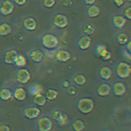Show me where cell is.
<instances>
[{
  "label": "cell",
  "instance_id": "obj_1",
  "mask_svg": "<svg viewBox=\"0 0 131 131\" xmlns=\"http://www.w3.org/2000/svg\"><path fill=\"white\" fill-rule=\"evenodd\" d=\"M77 108L83 114H89L94 109V101L89 98H82L78 101Z\"/></svg>",
  "mask_w": 131,
  "mask_h": 131
},
{
  "label": "cell",
  "instance_id": "obj_2",
  "mask_svg": "<svg viewBox=\"0 0 131 131\" xmlns=\"http://www.w3.org/2000/svg\"><path fill=\"white\" fill-rule=\"evenodd\" d=\"M41 45L47 49H54L59 46V40L55 36L46 34L41 38Z\"/></svg>",
  "mask_w": 131,
  "mask_h": 131
},
{
  "label": "cell",
  "instance_id": "obj_3",
  "mask_svg": "<svg viewBox=\"0 0 131 131\" xmlns=\"http://www.w3.org/2000/svg\"><path fill=\"white\" fill-rule=\"evenodd\" d=\"M131 73V67L127 63L124 62H121L117 65V67H116V73L122 79H125V78H128L129 76Z\"/></svg>",
  "mask_w": 131,
  "mask_h": 131
},
{
  "label": "cell",
  "instance_id": "obj_4",
  "mask_svg": "<svg viewBox=\"0 0 131 131\" xmlns=\"http://www.w3.org/2000/svg\"><path fill=\"white\" fill-rule=\"evenodd\" d=\"M39 131H50L52 128V122L47 117H42L38 122Z\"/></svg>",
  "mask_w": 131,
  "mask_h": 131
},
{
  "label": "cell",
  "instance_id": "obj_5",
  "mask_svg": "<svg viewBox=\"0 0 131 131\" xmlns=\"http://www.w3.org/2000/svg\"><path fill=\"white\" fill-rule=\"evenodd\" d=\"M31 79V74L26 69H20L17 73V81L19 83L25 84Z\"/></svg>",
  "mask_w": 131,
  "mask_h": 131
},
{
  "label": "cell",
  "instance_id": "obj_6",
  "mask_svg": "<svg viewBox=\"0 0 131 131\" xmlns=\"http://www.w3.org/2000/svg\"><path fill=\"white\" fill-rule=\"evenodd\" d=\"M53 24L58 28H65L68 25V21H67V18L66 16L61 15V14H58L54 18Z\"/></svg>",
  "mask_w": 131,
  "mask_h": 131
},
{
  "label": "cell",
  "instance_id": "obj_7",
  "mask_svg": "<svg viewBox=\"0 0 131 131\" xmlns=\"http://www.w3.org/2000/svg\"><path fill=\"white\" fill-rule=\"evenodd\" d=\"M13 9H14L13 5L10 1L6 0V1H5L2 4L1 7H0V12L3 15H9V14H10L13 12Z\"/></svg>",
  "mask_w": 131,
  "mask_h": 131
},
{
  "label": "cell",
  "instance_id": "obj_8",
  "mask_svg": "<svg viewBox=\"0 0 131 131\" xmlns=\"http://www.w3.org/2000/svg\"><path fill=\"white\" fill-rule=\"evenodd\" d=\"M113 92L115 95L122 96L125 94L126 88H125V86L123 85V83H122V82H116L113 86Z\"/></svg>",
  "mask_w": 131,
  "mask_h": 131
},
{
  "label": "cell",
  "instance_id": "obj_9",
  "mask_svg": "<svg viewBox=\"0 0 131 131\" xmlns=\"http://www.w3.org/2000/svg\"><path fill=\"white\" fill-rule=\"evenodd\" d=\"M39 114H40V111L37 107H29L25 109L24 112L25 116L28 119H33V118L38 117Z\"/></svg>",
  "mask_w": 131,
  "mask_h": 131
},
{
  "label": "cell",
  "instance_id": "obj_10",
  "mask_svg": "<svg viewBox=\"0 0 131 131\" xmlns=\"http://www.w3.org/2000/svg\"><path fill=\"white\" fill-rule=\"evenodd\" d=\"M126 24V18L122 16H115L112 19V25L117 29H121Z\"/></svg>",
  "mask_w": 131,
  "mask_h": 131
},
{
  "label": "cell",
  "instance_id": "obj_11",
  "mask_svg": "<svg viewBox=\"0 0 131 131\" xmlns=\"http://www.w3.org/2000/svg\"><path fill=\"white\" fill-rule=\"evenodd\" d=\"M91 45V38L88 36H84L81 38L78 41V46L81 48V50H86Z\"/></svg>",
  "mask_w": 131,
  "mask_h": 131
},
{
  "label": "cell",
  "instance_id": "obj_12",
  "mask_svg": "<svg viewBox=\"0 0 131 131\" xmlns=\"http://www.w3.org/2000/svg\"><path fill=\"white\" fill-rule=\"evenodd\" d=\"M55 58H56V60H59V61H61V62H66V61L70 60L71 55H70V53H69L68 52H67V51L61 50V51H59V52L56 53Z\"/></svg>",
  "mask_w": 131,
  "mask_h": 131
},
{
  "label": "cell",
  "instance_id": "obj_13",
  "mask_svg": "<svg viewBox=\"0 0 131 131\" xmlns=\"http://www.w3.org/2000/svg\"><path fill=\"white\" fill-rule=\"evenodd\" d=\"M17 54H18V52L15 50L8 51V52H6L4 60H5L6 64H14V60H15V57Z\"/></svg>",
  "mask_w": 131,
  "mask_h": 131
},
{
  "label": "cell",
  "instance_id": "obj_14",
  "mask_svg": "<svg viewBox=\"0 0 131 131\" xmlns=\"http://www.w3.org/2000/svg\"><path fill=\"white\" fill-rule=\"evenodd\" d=\"M24 27L28 31H34L37 27V23L31 18H25L24 20Z\"/></svg>",
  "mask_w": 131,
  "mask_h": 131
},
{
  "label": "cell",
  "instance_id": "obj_15",
  "mask_svg": "<svg viewBox=\"0 0 131 131\" xmlns=\"http://www.w3.org/2000/svg\"><path fill=\"white\" fill-rule=\"evenodd\" d=\"M111 91L110 86L107 85V84H102L97 89V93L100 96H107L109 94Z\"/></svg>",
  "mask_w": 131,
  "mask_h": 131
},
{
  "label": "cell",
  "instance_id": "obj_16",
  "mask_svg": "<svg viewBox=\"0 0 131 131\" xmlns=\"http://www.w3.org/2000/svg\"><path fill=\"white\" fill-rule=\"evenodd\" d=\"M44 57V54L42 53V52L39 50H34L32 52H30V58L31 60L34 61V62H40Z\"/></svg>",
  "mask_w": 131,
  "mask_h": 131
},
{
  "label": "cell",
  "instance_id": "obj_17",
  "mask_svg": "<svg viewBox=\"0 0 131 131\" xmlns=\"http://www.w3.org/2000/svg\"><path fill=\"white\" fill-rule=\"evenodd\" d=\"M99 75H100V77L102 78V79L108 80L112 75V71L110 68H108V67H101L100 69V71H99Z\"/></svg>",
  "mask_w": 131,
  "mask_h": 131
},
{
  "label": "cell",
  "instance_id": "obj_18",
  "mask_svg": "<svg viewBox=\"0 0 131 131\" xmlns=\"http://www.w3.org/2000/svg\"><path fill=\"white\" fill-rule=\"evenodd\" d=\"M13 95L15 97L16 100L24 101L25 99V97H26V93H25V89H23L22 88H16L15 91H14Z\"/></svg>",
  "mask_w": 131,
  "mask_h": 131
},
{
  "label": "cell",
  "instance_id": "obj_19",
  "mask_svg": "<svg viewBox=\"0 0 131 131\" xmlns=\"http://www.w3.org/2000/svg\"><path fill=\"white\" fill-rule=\"evenodd\" d=\"M33 101H34L35 104L39 105V106H44L46 102V96L43 95V94H37L34 95Z\"/></svg>",
  "mask_w": 131,
  "mask_h": 131
},
{
  "label": "cell",
  "instance_id": "obj_20",
  "mask_svg": "<svg viewBox=\"0 0 131 131\" xmlns=\"http://www.w3.org/2000/svg\"><path fill=\"white\" fill-rule=\"evenodd\" d=\"M100 14V9H99L97 6H91L88 9V12H86V15L90 18H95Z\"/></svg>",
  "mask_w": 131,
  "mask_h": 131
},
{
  "label": "cell",
  "instance_id": "obj_21",
  "mask_svg": "<svg viewBox=\"0 0 131 131\" xmlns=\"http://www.w3.org/2000/svg\"><path fill=\"white\" fill-rule=\"evenodd\" d=\"M107 50V47L104 45H101V44H98L94 46V54L97 57H101V54Z\"/></svg>",
  "mask_w": 131,
  "mask_h": 131
},
{
  "label": "cell",
  "instance_id": "obj_22",
  "mask_svg": "<svg viewBox=\"0 0 131 131\" xmlns=\"http://www.w3.org/2000/svg\"><path fill=\"white\" fill-rule=\"evenodd\" d=\"M12 31V27L8 24H2L0 25V35L6 36Z\"/></svg>",
  "mask_w": 131,
  "mask_h": 131
},
{
  "label": "cell",
  "instance_id": "obj_23",
  "mask_svg": "<svg viewBox=\"0 0 131 131\" xmlns=\"http://www.w3.org/2000/svg\"><path fill=\"white\" fill-rule=\"evenodd\" d=\"M14 64H15V66H17V67H24V66L26 64V60H25L24 56L18 53L15 57V60H14Z\"/></svg>",
  "mask_w": 131,
  "mask_h": 131
},
{
  "label": "cell",
  "instance_id": "obj_24",
  "mask_svg": "<svg viewBox=\"0 0 131 131\" xmlns=\"http://www.w3.org/2000/svg\"><path fill=\"white\" fill-rule=\"evenodd\" d=\"M12 94L9 89H2L0 91V98L3 101H8L12 98Z\"/></svg>",
  "mask_w": 131,
  "mask_h": 131
},
{
  "label": "cell",
  "instance_id": "obj_25",
  "mask_svg": "<svg viewBox=\"0 0 131 131\" xmlns=\"http://www.w3.org/2000/svg\"><path fill=\"white\" fill-rule=\"evenodd\" d=\"M116 40H117V43L120 44V45H125L128 42V37L125 33H120L116 38Z\"/></svg>",
  "mask_w": 131,
  "mask_h": 131
},
{
  "label": "cell",
  "instance_id": "obj_26",
  "mask_svg": "<svg viewBox=\"0 0 131 131\" xmlns=\"http://www.w3.org/2000/svg\"><path fill=\"white\" fill-rule=\"evenodd\" d=\"M58 96V92L53 89H48L46 91V98L47 100H50V101H52V100H55Z\"/></svg>",
  "mask_w": 131,
  "mask_h": 131
},
{
  "label": "cell",
  "instance_id": "obj_27",
  "mask_svg": "<svg viewBox=\"0 0 131 131\" xmlns=\"http://www.w3.org/2000/svg\"><path fill=\"white\" fill-rule=\"evenodd\" d=\"M73 128L75 131H82L85 128V124L81 120H77L73 123Z\"/></svg>",
  "mask_w": 131,
  "mask_h": 131
},
{
  "label": "cell",
  "instance_id": "obj_28",
  "mask_svg": "<svg viewBox=\"0 0 131 131\" xmlns=\"http://www.w3.org/2000/svg\"><path fill=\"white\" fill-rule=\"evenodd\" d=\"M73 81H74V82L77 84V85L82 86L86 83V78H85V76H83L81 74H78L74 77Z\"/></svg>",
  "mask_w": 131,
  "mask_h": 131
},
{
  "label": "cell",
  "instance_id": "obj_29",
  "mask_svg": "<svg viewBox=\"0 0 131 131\" xmlns=\"http://www.w3.org/2000/svg\"><path fill=\"white\" fill-rule=\"evenodd\" d=\"M29 92H31V94L35 95L37 94H39V92L41 91V88L39 85H32L31 86H29Z\"/></svg>",
  "mask_w": 131,
  "mask_h": 131
},
{
  "label": "cell",
  "instance_id": "obj_30",
  "mask_svg": "<svg viewBox=\"0 0 131 131\" xmlns=\"http://www.w3.org/2000/svg\"><path fill=\"white\" fill-rule=\"evenodd\" d=\"M55 3H56V0H44L43 5L44 6H46L47 8H52V6L55 5Z\"/></svg>",
  "mask_w": 131,
  "mask_h": 131
},
{
  "label": "cell",
  "instance_id": "obj_31",
  "mask_svg": "<svg viewBox=\"0 0 131 131\" xmlns=\"http://www.w3.org/2000/svg\"><path fill=\"white\" fill-rule=\"evenodd\" d=\"M101 58L102 59V60H109V59L111 58V53H110V52H108L107 50H106L104 52H103L102 54H101Z\"/></svg>",
  "mask_w": 131,
  "mask_h": 131
},
{
  "label": "cell",
  "instance_id": "obj_32",
  "mask_svg": "<svg viewBox=\"0 0 131 131\" xmlns=\"http://www.w3.org/2000/svg\"><path fill=\"white\" fill-rule=\"evenodd\" d=\"M124 16H125L128 19H131V8H127V9L124 10Z\"/></svg>",
  "mask_w": 131,
  "mask_h": 131
},
{
  "label": "cell",
  "instance_id": "obj_33",
  "mask_svg": "<svg viewBox=\"0 0 131 131\" xmlns=\"http://www.w3.org/2000/svg\"><path fill=\"white\" fill-rule=\"evenodd\" d=\"M0 131H10V129L6 125H0Z\"/></svg>",
  "mask_w": 131,
  "mask_h": 131
},
{
  "label": "cell",
  "instance_id": "obj_34",
  "mask_svg": "<svg viewBox=\"0 0 131 131\" xmlns=\"http://www.w3.org/2000/svg\"><path fill=\"white\" fill-rule=\"evenodd\" d=\"M14 1H15V3L18 5H23L26 3V0H14Z\"/></svg>",
  "mask_w": 131,
  "mask_h": 131
},
{
  "label": "cell",
  "instance_id": "obj_35",
  "mask_svg": "<svg viewBox=\"0 0 131 131\" xmlns=\"http://www.w3.org/2000/svg\"><path fill=\"white\" fill-rule=\"evenodd\" d=\"M84 3L86 5H93L95 3V0H84Z\"/></svg>",
  "mask_w": 131,
  "mask_h": 131
},
{
  "label": "cell",
  "instance_id": "obj_36",
  "mask_svg": "<svg viewBox=\"0 0 131 131\" xmlns=\"http://www.w3.org/2000/svg\"><path fill=\"white\" fill-rule=\"evenodd\" d=\"M68 93L69 94H76V91L73 88H68Z\"/></svg>",
  "mask_w": 131,
  "mask_h": 131
},
{
  "label": "cell",
  "instance_id": "obj_37",
  "mask_svg": "<svg viewBox=\"0 0 131 131\" xmlns=\"http://www.w3.org/2000/svg\"><path fill=\"white\" fill-rule=\"evenodd\" d=\"M115 2L116 4H117L118 6L123 5V0H115Z\"/></svg>",
  "mask_w": 131,
  "mask_h": 131
},
{
  "label": "cell",
  "instance_id": "obj_38",
  "mask_svg": "<svg viewBox=\"0 0 131 131\" xmlns=\"http://www.w3.org/2000/svg\"><path fill=\"white\" fill-rule=\"evenodd\" d=\"M127 49H128V52H130V51H131V43H130V42H128V45H127Z\"/></svg>",
  "mask_w": 131,
  "mask_h": 131
},
{
  "label": "cell",
  "instance_id": "obj_39",
  "mask_svg": "<svg viewBox=\"0 0 131 131\" xmlns=\"http://www.w3.org/2000/svg\"><path fill=\"white\" fill-rule=\"evenodd\" d=\"M63 86H69L68 82H67V81H64V82H63Z\"/></svg>",
  "mask_w": 131,
  "mask_h": 131
},
{
  "label": "cell",
  "instance_id": "obj_40",
  "mask_svg": "<svg viewBox=\"0 0 131 131\" xmlns=\"http://www.w3.org/2000/svg\"><path fill=\"white\" fill-rule=\"evenodd\" d=\"M103 131H109V130H103Z\"/></svg>",
  "mask_w": 131,
  "mask_h": 131
}]
</instances>
